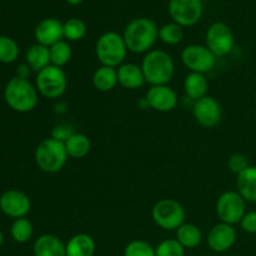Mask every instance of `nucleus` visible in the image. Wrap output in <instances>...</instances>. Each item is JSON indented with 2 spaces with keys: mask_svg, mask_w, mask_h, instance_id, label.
Wrapping results in <instances>:
<instances>
[{
  "mask_svg": "<svg viewBox=\"0 0 256 256\" xmlns=\"http://www.w3.org/2000/svg\"><path fill=\"white\" fill-rule=\"evenodd\" d=\"M74 134V132H72V129H70V126H68V125H59V126L55 128L54 130H52V136L54 139L56 140H60V142H66V139L69 136H72V135Z\"/></svg>",
  "mask_w": 256,
  "mask_h": 256,
  "instance_id": "f704fd0d",
  "label": "nucleus"
},
{
  "mask_svg": "<svg viewBox=\"0 0 256 256\" xmlns=\"http://www.w3.org/2000/svg\"><path fill=\"white\" fill-rule=\"evenodd\" d=\"M192 115L200 125L205 128H214L222 120V108L216 99L212 96H204L194 102Z\"/></svg>",
  "mask_w": 256,
  "mask_h": 256,
  "instance_id": "f8f14e48",
  "label": "nucleus"
},
{
  "mask_svg": "<svg viewBox=\"0 0 256 256\" xmlns=\"http://www.w3.org/2000/svg\"><path fill=\"white\" fill-rule=\"evenodd\" d=\"M19 56V45L9 36H0V62L10 64Z\"/></svg>",
  "mask_w": 256,
  "mask_h": 256,
  "instance_id": "c756f323",
  "label": "nucleus"
},
{
  "mask_svg": "<svg viewBox=\"0 0 256 256\" xmlns=\"http://www.w3.org/2000/svg\"><path fill=\"white\" fill-rule=\"evenodd\" d=\"M35 86L38 92L49 99H58L65 92L68 86L66 74L59 66L50 64L36 74Z\"/></svg>",
  "mask_w": 256,
  "mask_h": 256,
  "instance_id": "0eeeda50",
  "label": "nucleus"
},
{
  "mask_svg": "<svg viewBox=\"0 0 256 256\" xmlns=\"http://www.w3.org/2000/svg\"><path fill=\"white\" fill-rule=\"evenodd\" d=\"M145 82L152 86L166 85L172 79L175 72V64L172 55L164 50H150L146 52L142 62Z\"/></svg>",
  "mask_w": 256,
  "mask_h": 256,
  "instance_id": "f03ea898",
  "label": "nucleus"
},
{
  "mask_svg": "<svg viewBox=\"0 0 256 256\" xmlns=\"http://www.w3.org/2000/svg\"><path fill=\"white\" fill-rule=\"evenodd\" d=\"M128 48L122 35L115 32H106L98 39L95 45V54L98 60L104 66L118 68L124 64Z\"/></svg>",
  "mask_w": 256,
  "mask_h": 256,
  "instance_id": "39448f33",
  "label": "nucleus"
},
{
  "mask_svg": "<svg viewBox=\"0 0 256 256\" xmlns=\"http://www.w3.org/2000/svg\"><path fill=\"white\" fill-rule=\"evenodd\" d=\"M38 89L28 79L15 76L8 82L4 89L6 104L18 112H29L38 104Z\"/></svg>",
  "mask_w": 256,
  "mask_h": 256,
  "instance_id": "7ed1b4c3",
  "label": "nucleus"
},
{
  "mask_svg": "<svg viewBox=\"0 0 256 256\" xmlns=\"http://www.w3.org/2000/svg\"><path fill=\"white\" fill-rule=\"evenodd\" d=\"M159 39L164 44L178 45L184 39V30L176 22H168L159 29Z\"/></svg>",
  "mask_w": 256,
  "mask_h": 256,
  "instance_id": "cd10ccee",
  "label": "nucleus"
},
{
  "mask_svg": "<svg viewBox=\"0 0 256 256\" xmlns=\"http://www.w3.org/2000/svg\"><path fill=\"white\" fill-rule=\"evenodd\" d=\"M86 35V24L82 20L72 18L64 22V38L69 42H79Z\"/></svg>",
  "mask_w": 256,
  "mask_h": 256,
  "instance_id": "c85d7f7f",
  "label": "nucleus"
},
{
  "mask_svg": "<svg viewBox=\"0 0 256 256\" xmlns=\"http://www.w3.org/2000/svg\"><path fill=\"white\" fill-rule=\"evenodd\" d=\"M246 202L238 192H226L216 202V214L222 222L234 225L246 214Z\"/></svg>",
  "mask_w": 256,
  "mask_h": 256,
  "instance_id": "6e6552de",
  "label": "nucleus"
},
{
  "mask_svg": "<svg viewBox=\"0 0 256 256\" xmlns=\"http://www.w3.org/2000/svg\"><path fill=\"white\" fill-rule=\"evenodd\" d=\"M182 62L190 72L205 74L212 70L216 62V56L206 45H188L182 52Z\"/></svg>",
  "mask_w": 256,
  "mask_h": 256,
  "instance_id": "1a4fd4ad",
  "label": "nucleus"
},
{
  "mask_svg": "<svg viewBox=\"0 0 256 256\" xmlns=\"http://www.w3.org/2000/svg\"><path fill=\"white\" fill-rule=\"evenodd\" d=\"M209 82H208L205 74L190 72L184 80V92L189 99L196 100L206 96Z\"/></svg>",
  "mask_w": 256,
  "mask_h": 256,
  "instance_id": "6ab92c4d",
  "label": "nucleus"
},
{
  "mask_svg": "<svg viewBox=\"0 0 256 256\" xmlns=\"http://www.w3.org/2000/svg\"><path fill=\"white\" fill-rule=\"evenodd\" d=\"M64 144L65 148H66L68 155L72 159L85 158L90 152V149H92L90 139L85 134H82V132H74L72 136L68 138Z\"/></svg>",
  "mask_w": 256,
  "mask_h": 256,
  "instance_id": "b1692460",
  "label": "nucleus"
},
{
  "mask_svg": "<svg viewBox=\"0 0 256 256\" xmlns=\"http://www.w3.org/2000/svg\"><path fill=\"white\" fill-rule=\"evenodd\" d=\"M65 2H66L68 4L74 5V6H76V5H80V4H82V2H84V0H65Z\"/></svg>",
  "mask_w": 256,
  "mask_h": 256,
  "instance_id": "e433bc0d",
  "label": "nucleus"
},
{
  "mask_svg": "<svg viewBox=\"0 0 256 256\" xmlns=\"http://www.w3.org/2000/svg\"><path fill=\"white\" fill-rule=\"evenodd\" d=\"M50 50V60H52V64L55 66L62 68L64 65H66L68 62L72 59V46L68 42L62 40V42H56V44L52 45L49 48Z\"/></svg>",
  "mask_w": 256,
  "mask_h": 256,
  "instance_id": "bb28decb",
  "label": "nucleus"
},
{
  "mask_svg": "<svg viewBox=\"0 0 256 256\" xmlns=\"http://www.w3.org/2000/svg\"><path fill=\"white\" fill-rule=\"evenodd\" d=\"M34 35L38 44L50 48L52 45L62 42L64 38V22L55 18L42 19L35 28Z\"/></svg>",
  "mask_w": 256,
  "mask_h": 256,
  "instance_id": "dca6fc26",
  "label": "nucleus"
},
{
  "mask_svg": "<svg viewBox=\"0 0 256 256\" xmlns=\"http://www.w3.org/2000/svg\"><path fill=\"white\" fill-rule=\"evenodd\" d=\"M228 165H229V169L232 170V172H235L236 175H239L240 172H244L248 166H250L249 162H248V158L245 156L244 154H234L229 158V162H228Z\"/></svg>",
  "mask_w": 256,
  "mask_h": 256,
  "instance_id": "473e14b6",
  "label": "nucleus"
},
{
  "mask_svg": "<svg viewBox=\"0 0 256 256\" xmlns=\"http://www.w3.org/2000/svg\"><path fill=\"white\" fill-rule=\"evenodd\" d=\"M118 84V70L115 68L102 65L92 74V85L102 92H108Z\"/></svg>",
  "mask_w": 256,
  "mask_h": 256,
  "instance_id": "5701e85b",
  "label": "nucleus"
},
{
  "mask_svg": "<svg viewBox=\"0 0 256 256\" xmlns=\"http://www.w3.org/2000/svg\"><path fill=\"white\" fill-rule=\"evenodd\" d=\"M68 158L64 142L54 138L44 139L35 149V162L40 170L48 174L59 172L66 164Z\"/></svg>",
  "mask_w": 256,
  "mask_h": 256,
  "instance_id": "20e7f679",
  "label": "nucleus"
},
{
  "mask_svg": "<svg viewBox=\"0 0 256 256\" xmlns=\"http://www.w3.org/2000/svg\"><path fill=\"white\" fill-rule=\"evenodd\" d=\"M122 38L129 52L135 54L150 52L159 38V29L155 22L148 18H136L125 26Z\"/></svg>",
  "mask_w": 256,
  "mask_h": 256,
  "instance_id": "f257e3e1",
  "label": "nucleus"
},
{
  "mask_svg": "<svg viewBox=\"0 0 256 256\" xmlns=\"http://www.w3.org/2000/svg\"><path fill=\"white\" fill-rule=\"evenodd\" d=\"M34 256H66V246L58 236L44 234L34 242Z\"/></svg>",
  "mask_w": 256,
  "mask_h": 256,
  "instance_id": "a211bd4d",
  "label": "nucleus"
},
{
  "mask_svg": "<svg viewBox=\"0 0 256 256\" xmlns=\"http://www.w3.org/2000/svg\"><path fill=\"white\" fill-rule=\"evenodd\" d=\"M240 226L249 234H256V212H246L240 222Z\"/></svg>",
  "mask_w": 256,
  "mask_h": 256,
  "instance_id": "72a5a7b5",
  "label": "nucleus"
},
{
  "mask_svg": "<svg viewBox=\"0 0 256 256\" xmlns=\"http://www.w3.org/2000/svg\"><path fill=\"white\" fill-rule=\"evenodd\" d=\"M32 202L25 192L19 190H8L0 196V210L14 219L25 218L30 212Z\"/></svg>",
  "mask_w": 256,
  "mask_h": 256,
  "instance_id": "ddd939ff",
  "label": "nucleus"
},
{
  "mask_svg": "<svg viewBox=\"0 0 256 256\" xmlns=\"http://www.w3.org/2000/svg\"><path fill=\"white\" fill-rule=\"evenodd\" d=\"M32 232H34V228L26 218H20V219L15 220L10 229L12 238L14 239V242H19V244L29 242L32 236Z\"/></svg>",
  "mask_w": 256,
  "mask_h": 256,
  "instance_id": "a878e982",
  "label": "nucleus"
},
{
  "mask_svg": "<svg viewBox=\"0 0 256 256\" xmlns=\"http://www.w3.org/2000/svg\"><path fill=\"white\" fill-rule=\"evenodd\" d=\"M152 216L155 224L164 230H178L185 222V209L174 199H162L152 206Z\"/></svg>",
  "mask_w": 256,
  "mask_h": 256,
  "instance_id": "423d86ee",
  "label": "nucleus"
},
{
  "mask_svg": "<svg viewBox=\"0 0 256 256\" xmlns=\"http://www.w3.org/2000/svg\"><path fill=\"white\" fill-rule=\"evenodd\" d=\"M206 46L215 56H225L234 48V34L225 22H216L209 26L205 34Z\"/></svg>",
  "mask_w": 256,
  "mask_h": 256,
  "instance_id": "9d476101",
  "label": "nucleus"
},
{
  "mask_svg": "<svg viewBox=\"0 0 256 256\" xmlns=\"http://www.w3.org/2000/svg\"><path fill=\"white\" fill-rule=\"evenodd\" d=\"M206 242L212 252H225L232 249V245L236 242V230L232 225L220 222L210 230Z\"/></svg>",
  "mask_w": 256,
  "mask_h": 256,
  "instance_id": "2eb2a0df",
  "label": "nucleus"
},
{
  "mask_svg": "<svg viewBox=\"0 0 256 256\" xmlns=\"http://www.w3.org/2000/svg\"><path fill=\"white\" fill-rule=\"evenodd\" d=\"M176 240L185 249H194L202 244V232L195 224H182L176 230Z\"/></svg>",
  "mask_w": 256,
  "mask_h": 256,
  "instance_id": "393cba45",
  "label": "nucleus"
},
{
  "mask_svg": "<svg viewBox=\"0 0 256 256\" xmlns=\"http://www.w3.org/2000/svg\"><path fill=\"white\" fill-rule=\"evenodd\" d=\"M148 106L160 112H169L176 108L179 99L178 94L168 85H156L152 86L146 92L145 98Z\"/></svg>",
  "mask_w": 256,
  "mask_h": 256,
  "instance_id": "4468645a",
  "label": "nucleus"
},
{
  "mask_svg": "<svg viewBox=\"0 0 256 256\" xmlns=\"http://www.w3.org/2000/svg\"><path fill=\"white\" fill-rule=\"evenodd\" d=\"M124 256H156L155 248L144 240H132L125 246Z\"/></svg>",
  "mask_w": 256,
  "mask_h": 256,
  "instance_id": "2f4dec72",
  "label": "nucleus"
},
{
  "mask_svg": "<svg viewBox=\"0 0 256 256\" xmlns=\"http://www.w3.org/2000/svg\"><path fill=\"white\" fill-rule=\"evenodd\" d=\"M185 248L176 239H166L155 248L156 256H184Z\"/></svg>",
  "mask_w": 256,
  "mask_h": 256,
  "instance_id": "7c9ffc66",
  "label": "nucleus"
},
{
  "mask_svg": "<svg viewBox=\"0 0 256 256\" xmlns=\"http://www.w3.org/2000/svg\"><path fill=\"white\" fill-rule=\"evenodd\" d=\"M118 82L125 89H139L145 84V76L142 66L132 62L122 64L118 68Z\"/></svg>",
  "mask_w": 256,
  "mask_h": 256,
  "instance_id": "f3484780",
  "label": "nucleus"
},
{
  "mask_svg": "<svg viewBox=\"0 0 256 256\" xmlns=\"http://www.w3.org/2000/svg\"><path fill=\"white\" fill-rule=\"evenodd\" d=\"M30 66L28 64H22L18 66V76L22 78V79H28L30 74Z\"/></svg>",
  "mask_w": 256,
  "mask_h": 256,
  "instance_id": "c9c22d12",
  "label": "nucleus"
},
{
  "mask_svg": "<svg viewBox=\"0 0 256 256\" xmlns=\"http://www.w3.org/2000/svg\"><path fill=\"white\" fill-rule=\"evenodd\" d=\"M25 59H26V64L29 65L30 69L36 72H39L40 70L52 64L49 48L45 46V45L38 44V42L28 49Z\"/></svg>",
  "mask_w": 256,
  "mask_h": 256,
  "instance_id": "4be33fe9",
  "label": "nucleus"
},
{
  "mask_svg": "<svg viewBox=\"0 0 256 256\" xmlns=\"http://www.w3.org/2000/svg\"><path fill=\"white\" fill-rule=\"evenodd\" d=\"M2 242H4V235H2V230H0V246L2 245Z\"/></svg>",
  "mask_w": 256,
  "mask_h": 256,
  "instance_id": "4c0bfd02",
  "label": "nucleus"
},
{
  "mask_svg": "<svg viewBox=\"0 0 256 256\" xmlns=\"http://www.w3.org/2000/svg\"><path fill=\"white\" fill-rule=\"evenodd\" d=\"M66 256H94L95 242L90 235L76 234L65 244Z\"/></svg>",
  "mask_w": 256,
  "mask_h": 256,
  "instance_id": "412c9836",
  "label": "nucleus"
},
{
  "mask_svg": "<svg viewBox=\"0 0 256 256\" xmlns=\"http://www.w3.org/2000/svg\"><path fill=\"white\" fill-rule=\"evenodd\" d=\"M169 14L180 26H192L202 16V0H170Z\"/></svg>",
  "mask_w": 256,
  "mask_h": 256,
  "instance_id": "9b49d317",
  "label": "nucleus"
},
{
  "mask_svg": "<svg viewBox=\"0 0 256 256\" xmlns=\"http://www.w3.org/2000/svg\"><path fill=\"white\" fill-rule=\"evenodd\" d=\"M236 188L245 202H256V166L250 165L238 175Z\"/></svg>",
  "mask_w": 256,
  "mask_h": 256,
  "instance_id": "aec40b11",
  "label": "nucleus"
}]
</instances>
